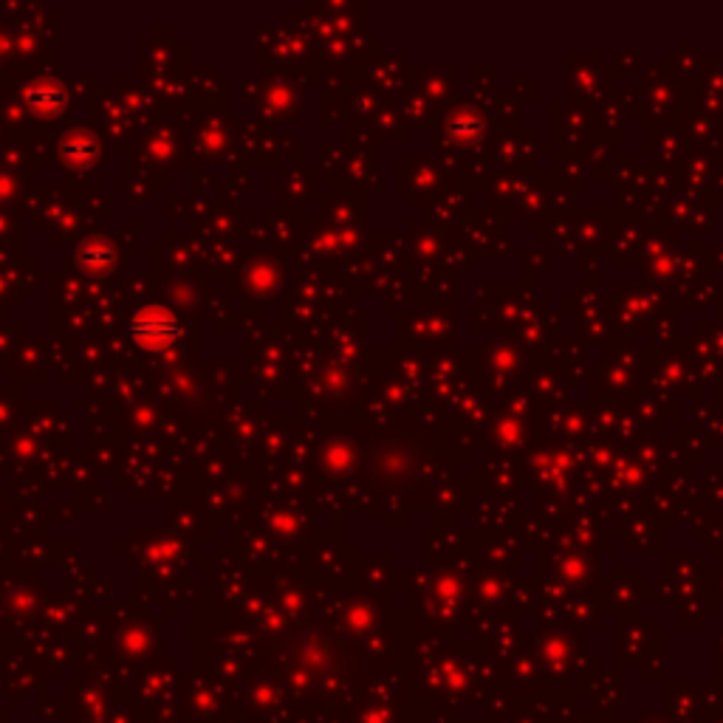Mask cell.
Listing matches in <instances>:
<instances>
[{
  "mask_svg": "<svg viewBox=\"0 0 723 723\" xmlns=\"http://www.w3.org/2000/svg\"><path fill=\"white\" fill-rule=\"evenodd\" d=\"M130 339L147 351V354H161L167 348H173L178 339L184 337V325H181V317H178L173 308L153 306L139 308L133 314V320L128 325Z\"/></svg>",
  "mask_w": 723,
  "mask_h": 723,
  "instance_id": "obj_1",
  "label": "cell"
},
{
  "mask_svg": "<svg viewBox=\"0 0 723 723\" xmlns=\"http://www.w3.org/2000/svg\"><path fill=\"white\" fill-rule=\"evenodd\" d=\"M60 156L68 167H91L99 159V139L91 130H68L60 142Z\"/></svg>",
  "mask_w": 723,
  "mask_h": 723,
  "instance_id": "obj_4",
  "label": "cell"
},
{
  "mask_svg": "<svg viewBox=\"0 0 723 723\" xmlns=\"http://www.w3.org/2000/svg\"><path fill=\"white\" fill-rule=\"evenodd\" d=\"M74 263L88 274H108L116 266V246L108 238H88L74 252Z\"/></svg>",
  "mask_w": 723,
  "mask_h": 723,
  "instance_id": "obj_3",
  "label": "cell"
},
{
  "mask_svg": "<svg viewBox=\"0 0 723 723\" xmlns=\"http://www.w3.org/2000/svg\"><path fill=\"white\" fill-rule=\"evenodd\" d=\"M26 102H29L32 111L51 119V116H60L68 108V91L60 80L43 77V80H34L26 88Z\"/></svg>",
  "mask_w": 723,
  "mask_h": 723,
  "instance_id": "obj_2",
  "label": "cell"
}]
</instances>
